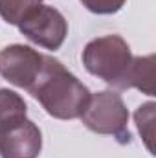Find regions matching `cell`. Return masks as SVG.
Returning <instances> with one entry per match:
<instances>
[{"label": "cell", "instance_id": "cell-7", "mask_svg": "<svg viewBox=\"0 0 156 158\" xmlns=\"http://www.w3.org/2000/svg\"><path fill=\"white\" fill-rule=\"evenodd\" d=\"M138 88L147 96H154V55L132 57V63L123 77L119 90Z\"/></svg>", "mask_w": 156, "mask_h": 158}, {"label": "cell", "instance_id": "cell-2", "mask_svg": "<svg viewBox=\"0 0 156 158\" xmlns=\"http://www.w3.org/2000/svg\"><path fill=\"white\" fill-rule=\"evenodd\" d=\"M132 52L119 35H105L90 40L83 50V64L88 74L103 79L119 90L123 77L132 63Z\"/></svg>", "mask_w": 156, "mask_h": 158}, {"label": "cell", "instance_id": "cell-4", "mask_svg": "<svg viewBox=\"0 0 156 158\" xmlns=\"http://www.w3.org/2000/svg\"><path fill=\"white\" fill-rule=\"evenodd\" d=\"M55 63L57 59L39 53L31 46L11 44L0 52V76L11 85L31 92Z\"/></svg>", "mask_w": 156, "mask_h": 158}, {"label": "cell", "instance_id": "cell-10", "mask_svg": "<svg viewBox=\"0 0 156 158\" xmlns=\"http://www.w3.org/2000/svg\"><path fill=\"white\" fill-rule=\"evenodd\" d=\"M154 109L156 105L153 101L138 107L136 114H134V119H136V125H138V131L147 145V149L153 153V134H154Z\"/></svg>", "mask_w": 156, "mask_h": 158}, {"label": "cell", "instance_id": "cell-9", "mask_svg": "<svg viewBox=\"0 0 156 158\" xmlns=\"http://www.w3.org/2000/svg\"><path fill=\"white\" fill-rule=\"evenodd\" d=\"M40 6L42 0H0V17L7 24L18 26Z\"/></svg>", "mask_w": 156, "mask_h": 158}, {"label": "cell", "instance_id": "cell-6", "mask_svg": "<svg viewBox=\"0 0 156 158\" xmlns=\"http://www.w3.org/2000/svg\"><path fill=\"white\" fill-rule=\"evenodd\" d=\"M40 151L42 134L31 119L0 131V158H39Z\"/></svg>", "mask_w": 156, "mask_h": 158}, {"label": "cell", "instance_id": "cell-1", "mask_svg": "<svg viewBox=\"0 0 156 158\" xmlns=\"http://www.w3.org/2000/svg\"><path fill=\"white\" fill-rule=\"evenodd\" d=\"M30 94L50 116L57 119L81 118L92 96L90 90L74 74H70L61 61L48 70Z\"/></svg>", "mask_w": 156, "mask_h": 158}, {"label": "cell", "instance_id": "cell-3", "mask_svg": "<svg viewBox=\"0 0 156 158\" xmlns=\"http://www.w3.org/2000/svg\"><path fill=\"white\" fill-rule=\"evenodd\" d=\"M81 121L92 132L114 136L119 143H130L132 140L129 132V110L123 98L114 90L92 94Z\"/></svg>", "mask_w": 156, "mask_h": 158}, {"label": "cell", "instance_id": "cell-11", "mask_svg": "<svg viewBox=\"0 0 156 158\" xmlns=\"http://www.w3.org/2000/svg\"><path fill=\"white\" fill-rule=\"evenodd\" d=\"M127 0H81V4L96 13V15H112V13H117L123 6H125Z\"/></svg>", "mask_w": 156, "mask_h": 158}, {"label": "cell", "instance_id": "cell-8", "mask_svg": "<svg viewBox=\"0 0 156 158\" xmlns=\"http://www.w3.org/2000/svg\"><path fill=\"white\" fill-rule=\"evenodd\" d=\"M28 105L24 98L9 88H0V131L26 119Z\"/></svg>", "mask_w": 156, "mask_h": 158}, {"label": "cell", "instance_id": "cell-5", "mask_svg": "<svg viewBox=\"0 0 156 158\" xmlns=\"http://www.w3.org/2000/svg\"><path fill=\"white\" fill-rule=\"evenodd\" d=\"M20 33L33 44L46 50H59L68 35V22L63 13L51 6H40L18 24Z\"/></svg>", "mask_w": 156, "mask_h": 158}]
</instances>
